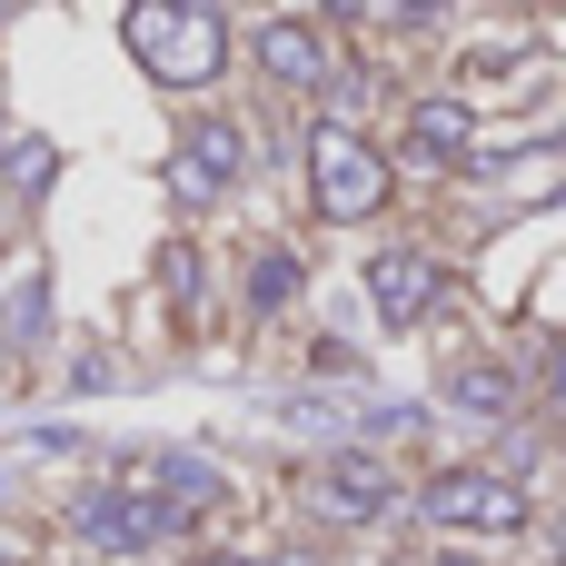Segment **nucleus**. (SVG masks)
Masks as SVG:
<instances>
[{
  "mask_svg": "<svg viewBox=\"0 0 566 566\" xmlns=\"http://www.w3.org/2000/svg\"><path fill=\"white\" fill-rule=\"evenodd\" d=\"M119 40H129V60H139L159 90H209V80L229 70V20H219L209 0H129Z\"/></svg>",
  "mask_w": 566,
  "mask_h": 566,
  "instance_id": "obj_1",
  "label": "nucleus"
},
{
  "mask_svg": "<svg viewBox=\"0 0 566 566\" xmlns=\"http://www.w3.org/2000/svg\"><path fill=\"white\" fill-rule=\"evenodd\" d=\"M308 199H318V219L358 229V219L388 209V159H378L348 119H318V129H308Z\"/></svg>",
  "mask_w": 566,
  "mask_h": 566,
  "instance_id": "obj_2",
  "label": "nucleus"
},
{
  "mask_svg": "<svg viewBox=\"0 0 566 566\" xmlns=\"http://www.w3.org/2000/svg\"><path fill=\"white\" fill-rule=\"evenodd\" d=\"M418 517L428 527H468V537H517L527 527V488L507 468H438L418 488Z\"/></svg>",
  "mask_w": 566,
  "mask_h": 566,
  "instance_id": "obj_3",
  "label": "nucleus"
},
{
  "mask_svg": "<svg viewBox=\"0 0 566 566\" xmlns=\"http://www.w3.org/2000/svg\"><path fill=\"white\" fill-rule=\"evenodd\" d=\"M239 169H249L239 119H189V139H179V159H169V199H179V209H209Z\"/></svg>",
  "mask_w": 566,
  "mask_h": 566,
  "instance_id": "obj_4",
  "label": "nucleus"
},
{
  "mask_svg": "<svg viewBox=\"0 0 566 566\" xmlns=\"http://www.w3.org/2000/svg\"><path fill=\"white\" fill-rule=\"evenodd\" d=\"M368 298H378V318H388V328H418V318L448 298L438 249H408V239H398V249H378V259H368Z\"/></svg>",
  "mask_w": 566,
  "mask_h": 566,
  "instance_id": "obj_5",
  "label": "nucleus"
},
{
  "mask_svg": "<svg viewBox=\"0 0 566 566\" xmlns=\"http://www.w3.org/2000/svg\"><path fill=\"white\" fill-rule=\"evenodd\" d=\"M398 507V478H388V458H358V448H338L328 468H318V517H338V527H378Z\"/></svg>",
  "mask_w": 566,
  "mask_h": 566,
  "instance_id": "obj_6",
  "label": "nucleus"
},
{
  "mask_svg": "<svg viewBox=\"0 0 566 566\" xmlns=\"http://www.w3.org/2000/svg\"><path fill=\"white\" fill-rule=\"evenodd\" d=\"M468 149H478V109L448 99V90H428V99L408 109V159H418V169H468Z\"/></svg>",
  "mask_w": 566,
  "mask_h": 566,
  "instance_id": "obj_7",
  "label": "nucleus"
},
{
  "mask_svg": "<svg viewBox=\"0 0 566 566\" xmlns=\"http://www.w3.org/2000/svg\"><path fill=\"white\" fill-rule=\"evenodd\" d=\"M249 50H259V70H269L279 90H318V80L338 70V60H328V40H318L308 20H259V40H249Z\"/></svg>",
  "mask_w": 566,
  "mask_h": 566,
  "instance_id": "obj_8",
  "label": "nucleus"
},
{
  "mask_svg": "<svg viewBox=\"0 0 566 566\" xmlns=\"http://www.w3.org/2000/svg\"><path fill=\"white\" fill-rule=\"evenodd\" d=\"M139 488H149V497H169V507H189V517H209V507L229 497V478H219L209 458H189V448L149 458V468H139Z\"/></svg>",
  "mask_w": 566,
  "mask_h": 566,
  "instance_id": "obj_9",
  "label": "nucleus"
},
{
  "mask_svg": "<svg viewBox=\"0 0 566 566\" xmlns=\"http://www.w3.org/2000/svg\"><path fill=\"white\" fill-rule=\"evenodd\" d=\"M298 289H308V259H298V249H279V239L249 249V308H259V318H279Z\"/></svg>",
  "mask_w": 566,
  "mask_h": 566,
  "instance_id": "obj_10",
  "label": "nucleus"
},
{
  "mask_svg": "<svg viewBox=\"0 0 566 566\" xmlns=\"http://www.w3.org/2000/svg\"><path fill=\"white\" fill-rule=\"evenodd\" d=\"M448 408H468V418H517V378L507 368H448Z\"/></svg>",
  "mask_w": 566,
  "mask_h": 566,
  "instance_id": "obj_11",
  "label": "nucleus"
},
{
  "mask_svg": "<svg viewBox=\"0 0 566 566\" xmlns=\"http://www.w3.org/2000/svg\"><path fill=\"white\" fill-rule=\"evenodd\" d=\"M50 179H60V149H50V139H20V129H10V149H0V189H10V199H40Z\"/></svg>",
  "mask_w": 566,
  "mask_h": 566,
  "instance_id": "obj_12",
  "label": "nucleus"
},
{
  "mask_svg": "<svg viewBox=\"0 0 566 566\" xmlns=\"http://www.w3.org/2000/svg\"><path fill=\"white\" fill-rule=\"evenodd\" d=\"M40 328H50V279L30 269V279L10 289V348H40Z\"/></svg>",
  "mask_w": 566,
  "mask_h": 566,
  "instance_id": "obj_13",
  "label": "nucleus"
},
{
  "mask_svg": "<svg viewBox=\"0 0 566 566\" xmlns=\"http://www.w3.org/2000/svg\"><path fill=\"white\" fill-rule=\"evenodd\" d=\"M159 279H169V298H179V308L209 289V279H199V249H159Z\"/></svg>",
  "mask_w": 566,
  "mask_h": 566,
  "instance_id": "obj_14",
  "label": "nucleus"
},
{
  "mask_svg": "<svg viewBox=\"0 0 566 566\" xmlns=\"http://www.w3.org/2000/svg\"><path fill=\"white\" fill-rule=\"evenodd\" d=\"M547 388H557V398H566V338H557V358H547Z\"/></svg>",
  "mask_w": 566,
  "mask_h": 566,
  "instance_id": "obj_15",
  "label": "nucleus"
},
{
  "mask_svg": "<svg viewBox=\"0 0 566 566\" xmlns=\"http://www.w3.org/2000/svg\"><path fill=\"white\" fill-rule=\"evenodd\" d=\"M418 566H478V557H458V547H438V557H418Z\"/></svg>",
  "mask_w": 566,
  "mask_h": 566,
  "instance_id": "obj_16",
  "label": "nucleus"
},
{
  "mask_svg": "<svg viewBox=\"0 0 566 566\" xmlns=\"http://www.w3.org/2000/svg\"><path fill=\"white\" fill-rule=\"evenodd\" d=\"M0 149H10V119H0Z\"/></svg>",
  "mask_w": 566,
  "mask_h": 566,
  "instance_id": "obj_17",
  "label": "nucleus"
},
{
  "mask_svg": "<svg viewBox=\"0 0 566 566\" xmlns=\"http://www.w3.org/2000/svg\"><path fill=\"white\" fill-rule=\"evenodd\" d=\"M388 566H418V557H388Z\"/></svg>",
  "mask_w": 566,
  "mask_h": 566,
  "instance_id": "obj_18",
  "label": "nucleus"
},
{
  "mask_svg": "<svg viewBox=\"0 0 566 566\" xmlns=\"http://www.w3.org/2000/svg\"><path fill=\"white\" fill-rule=\"evenodd\" d=\"M0 10H10V0H0Z\"/></svg>",
  "mask_w": 566,
  "mask_h": 566,
  "instance_id": "obj_19",
  "label": "nucleus"
},
{
  "mask_svg": "<svg viewBox=\"0 0 566 566\" xmlns=\"http://www.w3.org/2000/svg\"><path fill=\"white\" fill-rule=\"evenodd\" d=\"M557 547H566V537H557Z\"/></svg>",
  "mask_w": 566,
  "mask_h": 566,
  "instance_id": "obj_20",
  "label": "nucleus"
}]
</instances>
